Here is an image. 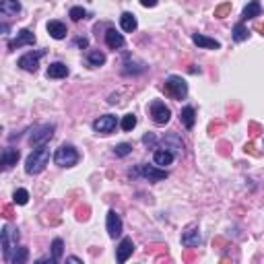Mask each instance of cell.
I'll list each match as a JSON object with an SVG mask.
<instances>
[{
	"label": "cell",
	"instance_id": "6da1fadb",
	"mask_svg": "<svg viewBox=\"0 0 264 264\" xmlns=\"http://www.w3.org/2000/svg\"><path fill=\"white\" fill-rule=\"evenodd\" d=\"M48 161H50V149L45 145L36 147L33 149V153L27 157V161H25V171L29 176H38L45 169Z\"/></svg>",
	"mask_w": 264,
	"mask_h": 264
},
{
	"label": "cell",
	"instance_id": "7a4b0ae2",
	"mask_svg": "<svg viewBox=\"0 0 264 264\" xmlns=\"http://www.w3.org/2000/svg\"><path fill=\"white\" fill-rule=\"evenodd\" d=\"M17 242H19V231L10 225H4L2 233H0V244H2V258L6 262H10V258H13L15 250H17Z\"/></svg>",
	"mask_w": 264,
	"mask_h": 264
},
{
	"label": "cell",
	"instance_id": "3957f363",
	"mask_svg": "<svg viewBox=\"0 0 264 264\" xmlns=\"http://www.w3.org/2000/svg\"><path fill=\"white\" fill-rule=\"evenodd\" d=\"M78 159H81V155H78V151L73 145H62L58 151L54 153V163L60 167H73L78 163Z\"/></svg>",
	"mask_w": 264,
	"mask_h": 264
},
{
	"label": "cell",
	"instance_id": "277c9868",
	"mask_svg": "<svg viewBox=\"0 0 264 264\" xmlns=\"http://www.w3.org/2000/svg\"><path fill=\"white\" fill-rule=\"evenodd\" d=\"M165 93L171 97V99H184L188 95V83L184 81L182 76H176V75H171L167 76V81H165Z\"/></svg>",
	"mask_w": 264,
	"mask_h": 264
},
{
	"label": "cell",
	"instance_id": "5b68a950",
	"mask_svg": "<svg viewBox=\"0 0 264 264\" xmlns=\"http://www.w3.org/2000/svg\"><path fill=\"white\" fill-rule=\"evenodd\" d=\"M52 136H54V124H39V126H36V128L31 130L29 143L33 147H41L48 141H52Z\"/></svg>",
	"mask_w": 264,
	"mask_h": 264
},
{
	"label": "cell",
	"instance_id": "8992f818",
	"mask_svg": "<svg viewBox=\"0 0 264 264\" xmlns=\"http://www.w3.org/2000/svg\"><path fill=\"white\" fill-rule=\"evenodd\" d=\"M132 174L134 176H143L149 182H161V180L167 178V171L165 169H159V167H153V165H145V163L136 167Z\"/></svg>",
	"mask_w": 264,
	"mask_h": 264
},
{
	"label": "cell",
	"instance_id": "52a82bcc",
	"mask_svg": "<svg viewBox=\"0 0 264 264\" xmlns=\"http://www.w3.org/2000/svg\"><path fill=\"white\" fill-rule=\"evenodd\" d=\"M151 118L157 126H165L171 120V110L165 106L163 101H153L151 103Z\"/></svg>",
	"mask_w": 264,
	"mask_h": 264
},
{
	"label": "cell",
	"instance_id": "ba28073f",
	"mask_svg": "<svg viewBox=\"0 0 264 264\" xmlns=\"http://www.w3.org/2000/svg\"><path fill=\"white\" fill-rule=\"evenodd\" d=\"M159 147L165 149V151H169V153H174V155H184V141L176 132L165 134L163 139L159 141Z\"/></svg>",
	"mask_w": 264,
	"mask_h": 264
},
{
	"label": "cell",
	"instance_id": "9c48e42d",
	"mask_svg": "<svg viewBox=\"0 0 264 264\" xmlns=\"http://www.w3.org/2000/svg\"><path fill=\"white\" fill-rule=\"evenodd\" d=\"M43 54H45L43 50H38V52H27L25 56H21L17 64L23 68V71H27V73H36V71H38V66H39V58H41Z\"/></svg>",
	"mask_w": 264,
	"mask_h": 264
},
{
	"label": "cell",
	"instance_id": "30bf717a",
	"mask_svg": "<svg viewBox=\"0 0 264 264\" xmlns=\"http://www.w3.org/2000/svg\"><path fill=\"white\" fill-rule=\"evenodd\" d=\"M106 227H108V235H110L112 239H116V237L122 235L124 225H122V219H120V215H118L116 211H110V213H108Z\"/></svg>",
	"mask_w": 264,
	"mask_h": 264
},
{
	"label": "cell",
	"instance_id": "8fae6325",
	"mask_svg": "<svg viewBox=\"0 0 264 264\" xmlns=\"http://www.w3.org/2000/svg\"><path fill=\"white\" fill-rule=\"evenodd\" d=\"M116 124H118L116 116H112V113H106V116H101L99 120L93 122V130L99 132V134H110V132L116 130Z\"/></svg>",
	"mask_w": 264,
	"mask_h": 264
},
{
	"label": "cell",
	"instance_id": "7c38bea8",
	"mask_svg": "<svg viewBox=\"0 0 264 264\" xmlns=\"http://www.w3.org/2000/svg\"><path fill=\"white\" fill-rule=\"evenodd\" d=\"M36 43V33L31 29H21L19 36L8 43V50H17V48H23V45H33Z\"/></svg>",
	"mask_w": 264,
	"mask_h": 264
},
{
	"label": "cell",
	"instance_id": "4fadbf2b",
	"mask_svg": "<svg viewBox=\"0 0 264 264\" xmlns=\"http://www.w3.org/2000/svg\"><path fill=\"white\" fill-rule=\"evenodd\" d=\"M132 252H134V242H132L130 237H124L122 242H120V246H118V250H116L118 262H126V260L132 256Z\"/></svg>",
	"mask_w": 264,
	"mask_h": 264
},
{
	"label": "cell",
	"instance_id": "5bb4252c",
	"mask_svg": "<svg viewBox=\"0 0 264 264\" xmlns=\"http://www.w3.org/2000/svg\"><path fill=\"white\" fill-rule=\"evenodd\" d=\"M192 41L196 43L198 48H204V50H219L221 48V41H217L213 38H206V36H202V33H194Z\"/></svg>",
	"mask_w": 264,
	"mask_h": 264
},
{
	"label": "cell",
	"instance_id": "9a60e30c",
	"mask_svg": "<svg viewBox=\"0 0 264 264\" xmlns=\"http://www.w3.org/2000/svg\"><path fill=\"white\" fill-rule=\"evenodd\" d=\"M200 242H202V237H200V231H198L196 227L188 229V231L182 235V244L186 246V248H198Z\"/></svg>",
	"mask_w": 264,
	"mask_h": 264
},
{
	"label": "cell",
	"instance_id": "2e32d148",
	"mask_svg": "<svg viewBox=\"0 0 264 264\" xmlns=\"http://www.w3.org/2000/svg\"><path fill=\"white\" fill-rule=\"evenodd\" d=\"M0 13L4 17H17L21 13V2L19 0H0Z\"/></svg>",
	"mask_w": 264,
	"mask_h": 264
},
{
	"label": "cell",
	"instance_id": "e0dca14e",
	"mask_svg": "<svg viewBox=\"0 0 264 264\" xmlns=\"http://www.w3.org/2000/svg\"><path fill=\"white\" fill-rule=\"evenodd\" d=\"M106 43L112 50H120V48H124V36L118 33L116 29H108L106 31Z\"/></svg>",
	"mask_w": 264,
	"mask_h": 264
},
{
	"label": "cell",
	"instance_id": "ac0fdd59",
	"mask_svg": "<svg viewBox=\"0 0 264 264\" xmlns=\"http://www.w3.org/2000/svg\"><path fill=\"white\" fill-rule=\"evenodd\" d=\"M19 157H21V153H19V149H13V147H6L4 151H2V167L4 169H10L13 165H17V161H19Z\"/></svg>",
	"mask_w": 264,
	"mask_h": 264
},
{
	"label": "cell",
	"instance_id": "d6986e66",
	"mask_svg": "<svg viewBox=\"0 0 264 264\" xmlns=\"http://www.w3.org/2000/svg\"><path fill=\"white\" fill-rule=\"evenodd\" d=\"M48 33H50L54 39H64L68 29H66V25H64L62 21H50L48 23Z\"/></svg>",
	"mask_w": 264,
	"mask_h": 264
},
{
	"label": "cell",
	"instance_id": "ffe728a7",
	"mask_svg": "<svg viewBox=\"0 0 264 264\" xmlns=\"http://www.w3.org/2000/svg\"><path fill=\"white\" fill-rule=\"evenodd\" d=\"M174 153H169V151H165V149H161L159 147L157 151L153 153V161H155V165H161V167H165V165H171V161H174Z\"/></svg>",
	"mask_w": 264,
	"mask_h": 264
},
{
	"label": "cell",
	"instance_id": "44dd1931",
	"mask_svg": "<svg viewBox=\"0 0 264 264\" xmlns=\"http://www.w3.org/2000/svg\"><path fill=\"white\" fill-rule=\"evenodd\" d=\"M180 120H182V124L186 126V128L190 130V128H194V124H196V112H194V108L192 106H186L182 112H180Z\"/></svg>",
	"mask_w": 264,
	"mask_h": 264
},
{
	"label": "cell",
	"instance_id": "7402d4cb",
	"mask_svg": "<svg viewBox=\"0 0 264 264\" xmlns=\"http://www.w3.org/2000/svg\"><path fill=\"white\" fill-rule=\"evenodd\" d=\"M68 66L64 64V62H54V64H50L48 66V78H64V76H68Z\"/></svg>",
	"mask_w": 264,
	"mask_h": 264
},
{
	"label": "cell",
	"instance_id": "603a6c76",
	"mask_svg": "<svg viewBox=\"0 0 264 264\" xmlns=\"http://www.w3.org/2000/svg\"><path fill=\"white\" fill-rule=\"evenodd\" d=\"M260 13H262L260 2H258V0H252V2L244 8V13H242V21L246 23V21H250V19H256V17H260Z\"/></svg>",
	"mask_w": 264,
	"mask_h": 264
},
{
	"label": "cell",
	"instance_id": "cb8c5ba5",
	"mask_svg": "<svg viewBox=\"0 0 264 264\" xmlns=\"http://www.w3.org/2000/svg\"><path fill=\"white\" fill-rule=\"evenodd\" d=\"M120 25H122V29L126 33H132V31H136V27H139V21H136V17L132 13H122Z\"/></svg>",
	"mask_w": 264,
	"mask_h": 264
},
{
	"label": "cell",
	"instance_id": "d4e9b609",
	"mask_svg": "<svg viewBox=\"0 0 264 264\" xmlns=\"http://www.w3.org/2000/svg\"><path fill=\"white\" fill-rule=\"evenodd\" d=\"M87 64L93 66V68L103 66V64H106V54H103L101 50H89L87 52Z\"/></svg>",
	"mask_w": 264,
	"mask_h": 264
},
{
	"label": "cell",
	"instance_id": "484cf974",
	"mask_svg": "<svg viewBox=\"0 0 264 264\" xmlns=\"http://www.w3.org/2000/svg\"><path fill=\"white\" fill-rule=\"evenodd\" d=\"M52 256H54L56 262H60L62 256H64V242H62L60 237H56L54 242H52Z\"/></svg>",
	"mask_w": 264,
	"mask_h": 264
},
{
	"label": "cell",
	"instance_id": "4316f807",
	"mask_svg": "<svg viewBox=\"0 0 264 264\" xmlns=\"http://www.w3.org/2000/svg\"><path fill=\"white\" fill-rule=\"evenodd\" d=\"M27 258H29V250L27 248H17L13 258H10V262H13V264H25Z\"/></svg>",
	"mask_w": 264,
	"mask_h": 264
},
{
	"label": "cell",
	"instance_id": "83f0119b",
	"mask_svg": "<svg viewBox=\"0 0 264 264\" xmlns=\"http://www.w3.org/2000/svg\"><path fill=\"white\" fill-rule=\"evenodd\" d=\"M248 36H250V33H248V29H246V25H244V21L237 23V25L233 27V39H235V41H246Z\"/></svg>",
	"mask_w": 264,
	"mask_h": 264
},
{
	"label": "cell",
	"instance_id": "f1b7e54d",
	"mask_svg": "<svg viewBox=\"0 0 264 264\" xmlns=\"http://www.w3.org/2000/svg\"><path fill=\"white\" fill-rule=\"evenodd\" d=\"M120 126H122V130L130 132L136 126V116H134V113H126V116L122 118V122H120Z\"/></svg>",
	"mask_w": 264,
	"mask_h": 264
},
{
	"label": "cell",
	"instance_id": "f546056e",
	"mask_svg": "<svg viewBox=\"0 0 264 264\" xmlns=\"http://www.w3.org/2000/svg\"><path fill=\"white\" fill-rule=\"evenodd\" d=\"M113 153H116V157H126L132 153V145L128 143H120L118 147H113Z\"/></svg>",
	"mask_w": 264,
	"mask_h": 264
},
{
	"label": "cell",
	"instance_id": "4dcf8cb0",
	"mask_svg": "<svg viewBox=\"0 0 264 264\" xmlns=\"http://www.w3.org/2000/svg\"><path fill=\"white\" fill-rule=\"evenodd\" d=\"M13 198H15V204H27L29 202V192L25 188H19Z\"/></svg>",
	"mask_w": 264,
	"mask_h": 264
},
{
	"label": "cell",
	"instance_id": "1f68e13d",
	"mask_svg": "<svg viewBox=\"0 0 264 264\" xmlns=\"http://www.w3.org/2000/svg\"><path fill=\"white\" fill-rule=\"evenodd\" d=\"M68 17H71L73 21H81V19L87 17V10H85L83 6H73V8H71V13H68Z\"/></svg>",
	"mask_w": 264,
	"mask_h": 264
},
{
	"label": "cell",
	"instance_id": "d6a6232c",
	"mask_svg": "<svg viewBox=\"0 0 264 264\" xmlns=\"http://www.w3.org/2000/svg\"><path fill=\"white\" fill-rule=\"evenodd\" d=\"M229 10H231V4H229V2H227V4H221V6H217V8H215V17H217V19H225Z\"/></svg>",
	"mask_w": 264,
	"mask_h": 264
},
{
	"label": "cell",
	"instance_id": "836d02e7",
	"mask_svg": "<svg viewBox=\"0 0 264 264\" xmlns=\"http://www.w3.org/2000/svg\"><path fill=\"white\" fill-rule=\"evenodd\" d=\"M143 143H145L149 149H153V147L157 145V136H155L153 132H149V134H145V136H143Z\"/></svg>",
	"mask_w": 264,
	"mask_h": 264
},
{
	"label": "cell",
	"instance_id": "e575fe53",
	"mask_svg": "<svg viewBox=\"0 0 264 264\" xmlns=\"http://www.w3.org/2000/svg\"><path fill=\"white\" fill-rule=\"evenodd\" d=\"M141 4H143L145 8H153V6L157 4V0H141Z\"/></svg>",
	"mask_w": 264,
	"mask_h": 264
},
{
	"label": "cell",
	"instance_id": "d590c367",
	"mask_svg": "<svg viewBox=\"0 0 264 264\" xmlns=\"http://www.w3.org/2000/svg\"><path fill=\"white\" fill-rule=\"evenodd\" d=\"M87 43H89V41H87L85 38H78V39H76V45H81V48H87Z\"/></svg>",
	"mask_w": 264,
	"mask_h": 264
},
{
	"label": "cell",
	"instance_id": "8d00e7d4",
	"mask_svg": "<svg viewBox=\"0 0 264 264\" xmlns=\"http://www.w3.org/2000/svg\"><path fill=\"white\" fill-rule=\"evenodd\" d=\"M66 262H75V264H81L83 260H81V258H76V256H68V258H66Z\"/></svg>",
	"mask_w": 264,
	"mask_h": 264
},
{
	"label": "cell",
	"instance_id": "74e56055",
	"mask_svg": "<svg viewBox=\"0 0 264 264\" xmlns=\"http://www.w3.org/2000/svg\"><path fill=\"white\" fill-rule=\"evenodd\" d=\"M4 217H13L10 215V206H4Z\"/></svg>",
	"mask_w": 264,
	"mask_h": 264
},
{
	"label": "cell",
	"instance_id": "f35d334b",
	"mask_svg": "<svg viewBox=\"0 0 264 264\" xmlns=\"http://www.w3.org/2000/svg\"><path fill=\"white\" fill-rule=\"evenodd\" d=\"M260 31H262V36H264V25H262V27H260Z\"/></svg>",
	"mask_w": 264,
	"mask_h": 264
}]
</instances>
